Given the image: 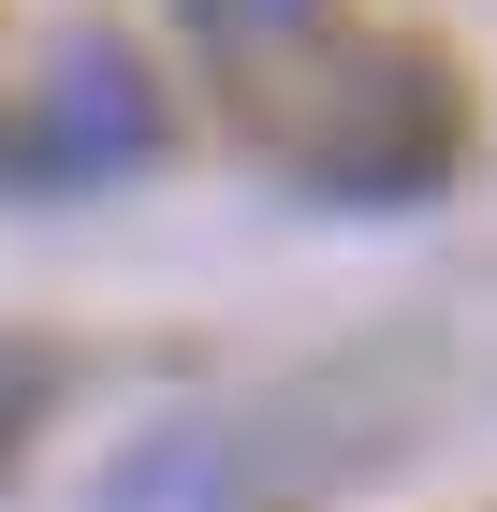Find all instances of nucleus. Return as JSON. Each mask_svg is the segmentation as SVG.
I'll return each mask as SVG.
<instances>
[{"label": "nucleus", "instance_id": "1", "mask_svg": "<svg viewBox=\"0 0 497 512\" xmlns=\"http://www.w3.org/2000/svg\"><path fill=\"white\" fill-rule=\"evenodd\" d=\"M468 147V103L439 74V44H337L293 103V176L337 205H410L439 191Z\"/></svg>", "mask_w": 497, "mask_h": 512}, {"label": "nucleus", "instance_id": "2", "mask_svg": "<svg viewBox=\"0 0 497 512\" xmlns=\"http://www.w3.org/2000/svg\"><path fill=\"white\" fill-rule=\"evenodd\" d=\"M147 147H161V74H147V59H132L117 30H74L59 59H44L30 161L59 176V191H103V176H132Z\"/></svg>", "mask_w": 497, "mask_h": 512}, {"label": "nucleus", "instance_id": "3", "mask_svg": "<svg viewBox=\"0 0 497 512\" xmlns=\"http://www.w3.org/2000/svg\"><path fill=\"white\" fill-rule=\"evenodd\" d=\"M103 512H234L220 498V439H147V454L103 483Z\"/></svg>", "mask_w": 497, "mask_h": 512}, {"label": "nucleus", "instance_id": "4", "mask_svg": "<svg viewBox=\"0 0 497 512\" xmlns=\"http://www.w3.org/2000/svg\"><path fill=\"white\" fill-rule=\"evenodd\" d=\"M176 15H191L205 44H293L307 15H322V0H176Z\"/></svg>", "mask_w": 497, "mask_h": 512}]
</instances>
